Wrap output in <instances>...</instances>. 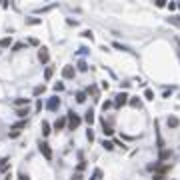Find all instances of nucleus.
<instances>
[{
	"mask_svg": "<svg viewBox=\"0 0 180 180\" xmlns=\"http://www.w3.org/2000/svg\"><path fill=\"white\" fill-rule=\"evenodd\" d=\"M76 70H78V72H88V62H86V60H78V62H76Z\"/></svg>",
	"mask_w": 180,
	"mask_h": 180,
	"instance_id": "obj_19",
	"label": "nucleus"
},
{
	"mask_svg": "<svg viewBox=\"0 0 180 180\" xmlns=\"http://www.w3.org/2000/svg\"><path fill=\"white\" fill-rule=\"evenodd\" d=\"M40 130H42V136H50V132H52V126H50V122L48 120H42V124H40Z\"/></svg>",
	"mask_w": 180,
	"mask_h": 180,
	"instance_id": "obj_14",
	"label": "nucleus"
},
{
	"mask_svg": "<svg viewBox=\"0 0 180 180\" xmlns=\"http://www.w3.org/2000/svg\"><path fill=\"white\" fill-rule=\"evenodd\" d=\"M38 60H40V64H48V62H50V52H48L46 46L38 48Z\"/></svg>",
	"mask_w": 180,
	"mask_h": 180,
	"instance_id": "obj_4",
	"label": "nucleus"
},
{
	"mask_svg": "<svg viewBox=\"0 0 180 180\" xmlns=\"http://www.w3.org/2000/svg\"><path fill=\"white\" fill-rule=\"evenodd\" d=\"M28 126V118L26 120H18V122H14L12 126H10V130H20V132H22V128H26Z\"/></svg>",
	"mask_w": 180,
	"mask_h": 180,
	"instance_id": "obj_16",
	"label": "nucleus"
},
{
	"mask_svg": "<svg viewBox=\"0 0 180 180\" xmlns=\"http://www.w3.org/2000/svg\"><path fill=\"white\" fill-rule=\"evenodd\" d=\"M82 120H84V122L92 128V124H94V110H92V108H88V110L84 112V118H82Z\"/></svg>",
	"mask_w": 180,
	"mask_h": 180,
	"instance_id": "obj_12",
	"label": "nucleus"
},
{
	"mask_svg": "<svg viewBox=\"0 0 180 180\" xmlns=\"http://www.w3.org/2000/svg\"><path fill=\"white\" fill-rule=\"evenodd\" d=\"M4 180H12V172H6V174H4Z\"/></svg>",
	"mask_w": 180,
	"mask_h": 180,
	"instance_id": "obj_48",
	"label": "nucleus"
},
{
	"mask_svg": "<svg viewBox=\"0 0 180 180\" xmlns=\"http://www.w3.org/2000/svg\"><path fill=\"white\" fill-rule=\"evenodd\" d=\"M52 76H54V66H48V68L44 70V80H46V82H50Z\"/></svg>",
	"mask_w": 180,
	"mask_h": 180,
	"instance_id": "obj_23",
	"label": "nucleus"
},
{
	"mask_svg": "<svg viewBox=\"0 0 180 180\" xmlns=\"http://www.w3.org/2000/svg\"><path fill=\"white\" fill-rule=\"evenodd\" d=\"M166 6H168V10H174V8H178V4L176 2H170V4H166Z\"/></svg>",
	"mask_w": 180,
	"mask_h": 180,
	"instance_id": "obj_44",
	"label": "nucleus"
},
{
	"mask_svg": "<svg viewBox=\"0 0 180 180\" xmlns=\"http://www.w3.org/2000/svg\"><path fill=\"white\" fill-rule=\"evenodd\" d=\"M168 24H172V26H176V28H180V16H168Z\"/></svg>",
	"mask_w": 180,
	"mask_h": 180,
	"instance_id": "obj_24",
	"label": "nucleus"
},
{
	"mask_svg": "<svg viewBox=\"0 0 180 180\" xmlns=\"http://www.w3.org/2000/svg\"><path fill=\"white\" fill-rule=\"evenodd\" d=\"M156 6H158V8H164V6H166V2H164V0H158Z\"/></svg>",
	"mask_w": 180,
	"mask_h": 180,
	"instance_id": "obj_45",
	"label": "nucleus"
},
{
	"mask_svg": "<svg viewBox=\"0 0 180 180\" xmlns=\"http://www.w3.org/2000/svg\"><path fill=\"white\" fill-rule=\"evenodd\" d=\"M66 120H68V130H76L80 124H82V116H78L74 110H68Z\"/></svg>",
	"mask_w": 180,
	"mask_h": 180,
	"instance_id": "obj_1",
	"label": "nucleus"
},
{
	"mask_svg": "<svg viewBox=\"0 0 180 180\" xmlns=\"http://www.w3.org/2000/svg\"><path fill=\"white\" fill-rule=\"evenodd\" d=\"M112 46L116 48V50H126V52L130 50V48H126V46H124V44H120V42H112Z\"/></svg>",
	"mask_w": 180,
	"mask_h": 180,
	"instance_id": "obj_35",
	"label": "nucleus"
},
{
	"mask_svg": "<svg viewBox=\"0 0 180 180\" xmlns=\"http://www.w3.org/2000/svg\"><path fill=\"white\" fill-rule=\"evenodd\" d=\"M172 170V164H162V162H156V168H154V174H160V176H166L168 172Z\"/></svg>",
	"mask_w": 180,
	"mask_h": 180,
	"instance_id": "obj_6",
	"label": "nucleus"
},
{
	"mask_svg": "<svg viewBox=\"0 0 180 180\" xmlns=\"http://www.w3.org/2000/svg\"><path fill=\"white\" fill-rule=\"evenodd\" d=\"M128 100H130V96L126 94V92H118L116 96H114V108H122V106H126L128 104Z\"/></svg>",
	"mask_w": 180,
	"mask_h": 180,
	"instance_id": "obj_3",
	"label": "nucleus"
},
{
	"mask_svg": "<svg viewBox=\"0 0 180 180\" xmlns=\"http://www.w3.org/2000/svg\"><path fill=\"white\" fill-rule=\"evenodd\" d=\"M26 44H28V46H36V48H40V40H38V38H34V36H30L28 40H26Z\"/></svg>",
	"mask_w": 180,
	"mask_h": 180,
	"instance_id": "obj_28",
	"label": "nucleus"
},
{
	"mask_svg": "<svg viewBox=\"0 0 180 180\" xmlns=\"http://www.w3.org/2000/svg\"><path fill=\"white\" fill-rule=\"evenodd\" d=\"M44 90H46V86L44 84H38V86H34V90H32V96H40V94H44Z\"/></svg>",
	"mask_w": 180,
	"mask_h": 180,
	"instance_id": "obj_22",
	"label": "nucleus"
},
{
	"mask_svg": "<svg viewBox=\"0 0 180 180\" xmlns=\"http://www.w3.org/2000/svg\"><path fill=\"white\" fill-rule=\"evenodd\" d=\"M112 106H114V102H112V100H106V102H102V110H104V112L108 110V108H112Z\"/></svg>",
	"mask_w": 180,
	"mask_h": 180,
	"instance_id": "obj_36",
	"label": "nucleus"
},
{
	"mask_svg": "<svg viewBox=\"0 0 180 180\" xmlns=\"http://www.w3.org/2000/svg\"><path fill=\"white\" fill-rule=\"evenodd\" d=\"M120 88H122V90L130 88V82H126V80H122V82H120Z\"/></svg>",
	"mask_w": 180,
	"mask_h": 180,
	"instance_id": "obj_40",
	"label": "nucleus"
},
{
	"mask_svg": "<svg viewBox=\"0 0 180 180\" xmlns=\"http://www.w3.org/2000/svg\"><path fill=\"white\" fill-rule=\"evenodd\" d=\"M82 170H86V160H82V162H78V164H76V172H82Z\"/></svg>",
	"mask_w": 180,
	"mask_h": 180,
	"instance_id": "obj_33",
	"label": "nucleus"
},
{
	"mask_svg": "<svg viewBox=\"0 0 180 180\" xmlns=\"http://www.w3.org/2000/svg\"><path fill=\"white\" fill-rule=\"evenodd\" d=\"M100 126H102V132H104V136H114V130L110 124H106V118H100Z\"/></svg>",
	"mask_w": 180,
	"mask_h": 180,
	"instance_id": "obj_10",
	"label": "nucleus"
},
{
	"mask_svg": "<svg viewBox=\"0 0 180 180\" xmlns=\"http://www.w3.org/2000/svg\"><path fill=\"white\" fill-rule=\"evenodd\" d=\"M174 156L172 148H162L160 152H158V162H164V160H170V158Z\"/></svg>",
	"mask_w": 180,
	"mask_h": 180,
	"instance_id": "obj_8",
	"label": "nucleus"
},
{
	"mask_svg": "<svg viewBox=\"0 0 180 180\" xmlns=\"http://www.w3.org/2000/svg\"><path fill=\"white\" fill-rule=\"evenodd\" d=\"M102 174H104V172H102L100 168H94V172H92V176H90L88 180H100V178H102Z\"/></svg>",
	"mask_w": 180,
	"mask_h": 180,
	"instance_id": "obj_27",
	"label": "nucleus"
},
{
	"mask_svg": "<svg viewBox=\"0 0 180 180\" xmlns=\"http://www.w3.org/2000/svg\"><path fill=\"white\" fill-rule=\"evenodd\" d=\"M20 134H22V132H20V130H10V132H8V138L16 140V138H20Z\"/></svg>",
	"mask_w": 180,
	"mask_h": 180,
	"instance_id": "obj_30",
	"label": "nucleus"
},
{
	"mask_svg": "<svg viewBox=\"0 0 180 180\" xmlns=\"http://www.w3.org/2000/svg\"><path fill=\"white\" fill-rule=\"evenodd\" d=\"M26 24H28V26H38V24H42V20H40V18H34V16H30V18H26Z\"/></svg>",
	"mask_w": 180,
	"mask_h": 180,
	"instance_id": "obj_25",
	"label": "nucleus"
},
{
	"mask_svg": "<svg viewBox=\"0 0 180 180\" xmlns=\"http://www.w3.org/2000/svg\"><path fill=\"white\" fill-rule=\"evenodd\" d=\"M54 126V130H64V128H68V120H66V116H60L56 122L52 124Z\"/></svg>",
	"mask_w": 180,
	"mask_h": 180,
	"instance_id": "obj_9",
	"label": "nucleus"
},
{
	"mask_svg": "<svg viewBox=\"0 0 180 180\" xmlns=\"http://www.w3.org/2000/svg\"><path fill=\"white\" fill-rule=\"evenodd\" d=\"M40 110H42V100L36 98V112H40Z\"/></svg>",
	"mask_w": 180,
	"mask_h": 180,
	"instance_id": "obj_41",
	"label": "nucleus"
},
{
	"mask_svg": "<svg viewBox=\"0 0 180 180\" xmlns=\"http://www.w3.org/2000/svg\"><path fill=\"white\" fill-rule=\"evenodd\" d=\"M178 8H180V2H178Z\"/></svg>",
	"mask_w": 180,
	"mask_h": 180,
	"instance_id": "obj_49",
	"label": "nucleus"
},
{
	"mask_svg": "<svg viewBox=\"0 0 180 180\" xmlns=\"http://www.w3.org/2000/svg\"><path fill=\"white\" fill-rule=\"evenodd\" d=\"M38 150H40V154L44 156V160H48V162H50L52 158H54V152H52L50 144H48L46 140H40V142H38Z\"/></svg>",
	"mask_w": 180,
	"mask_h": 180,
	"instance_id": "obj_2",
	"label": "nucleus"
},
{
	"mask_svg": "<svg viewBox=\"0 0 180 180\" xmlns=\"http://www.w3.org/2000/svg\"><path fill=\"white\" fill-rule=\"evenodd\" d=\"M10 46H12V36L0 38V48H10Z\"/></svg>",
	"mask_w": 180,
	"mask_h": 180,
	"instance_id": "obj_20",
	"label": "nucleus"
},
{
	"mask_svg": "<svg viewBox=\"0 0 180 180\" xmlns=\"http://www.w3.org/2000/svg\"><path fill=\"white\" fill-rule=\"evenodd\" d=\"M82 36H84V38H90V40L94 38V34H92V30H84V32H82Z\"/></svg>",
	"mask_w": 180,
	"mask_h": 180,
	"instance_id": "obj_38",
	"label": "nucleus"
},
{
	"mask_svg": "<svg viewBox=\"0 0 180 180\" xmlns=\"http://www.w3.org/2000/svg\"><path fill=\"white\" fill-rule=\"evenodd\" d=\"M30 100H32V98H16V100H14V106H16V108H26V106L30 104Z\"/></svg>",
	"mask_w": 180,
	"mask_h": 180,
	"instance_id": "obj_15",
	"label": "nucleus"
},
{
	"mask_svg": "<svg viewBox=\"0 0 180 180\" xmlns=\"http://www.w3.org/2000/svg\"><path fill=\"white\" fill-rule=\"evenodd\" d=\"M70 180H82V174H78V172H76V174H74V176L70 178Z\"/></svg>",
	"mask_w": 180,
	"mask_h": 180,
	"instance_id": "obj_46",
	"label": "nucleus"
},
{
	"mask_svg": "<svg viewBox=\"0 0 180 180\" xmlns=\"http://www.w3.org/2000/svg\"><path fill=\"white\" fill-rule=\"evenodd\" d=\"M76 76V68L72 66V64H66V66L62 68V78H66V80H72Z\"/></svg>",
	"mask_w": 180,
	"mask_h": 180,
	"instance_id": "obj_7",
	"label": "nucleus"
},
{
	"mask_svg": "<svg viewBox=\"0 0 180 180\" xmlns=\"http://www.w3.org/2000/svg\"><path fill=\"white\" fill-rule=\"evenodd\" d=\"M24 42H14L12 44V52H20V50H24Z\"/></svg>",
	"mask_w": 180,
	"mask_h": 180,
	"instance_id": "obj_29",
	"label": "nucleus"
},
{
	"mask_svg": "<svg viewBox=\"0 0 180 180\" xmlns=\"http://www.w3.org/2000/svg\"><path fill=\"white\" fill-rule=\"evenodd\" d=\"M102 148L108 150V152H112L114 150V142H112V140H102Z\"/></svg>",
	"mask_w": 180,
	"mask_h": 180,
	"instance_id": "obj_26",
	"label": "nucleus"
},
{
	"mask_svg": "<svg viewBox=\"0 0 180 180\" xmlns=\"http://www.w3.org/2000/svg\"><path fill=\"white\" fill-rule=\"evenodd\" d=\"M74 98H76V102H78V104H84V102H86V98H88V94H86L84 90H78V92L74 94Z\"/></svg>",
	"mask_w": 180,
	"mask_h": 180,
	"instance_id": "obj_18",
	"label": "nucleus"
},
{
	"mask_svg": "<svg viewBox=\"0 0 180 180\" xmlns=\"http://www.w3.org/2000/svg\"><path fill=\"white\" fill-rule=\"evenodd\" d=\"M18 180H30V176H28L26 172H20V174H18Z\"/></svg>",
	"mask_w": 180,
	"mask_h": 180,
	"instance_id": "obj_39",
	"label": "nucleus"
},
{
	"mask_svg": "<svg viewBox=\"0 0 180 180\" xmlns=\"http://www.w3.org/2000/svg\"><path fill=\"white\" fill-rule=\"evenodd\" d=\"M52 88H54V92H62L64 90V82H54Z\"/></svg>",
	"mask_w": 180,
	"mask_h": 180,
	"instance_id": "obj_34",
	"label": "nucleus"
},
{
	"mask_svg": "<svg viewBox=\"0 0 180 180\" xmlns=\"http://www.w3.org/2000/svg\"><path fill=\"white\" fill-rule=\"evenodd\" d=\"M152 180H166V176H160V174H152Z\"/></svg>",
	"mask_w": 180,
	"mask_h": 180,
	"instance_id": "obj_43",
	"label": "nucleus"
},
{
	"mask_svg": "<svg viewBox=\"0 0 180 180\" xmlns=\"http://www.w3.org/2000/svg\"><path fill=\"white\" fill-rule=\"evenodd\" d=\"M60 104H62V100H60L58 96H52V98H48V102H46V108L50 112H56L58 108H60Z\"/></svg>",
	"mask_w": 180,
	"mask_h": 180,
	"instance_id": "obj_5",
	"label": "nucleus"
},
{
	"mask_svg": "<svg viewBox=\"0 0 180 180\" xmlns=\"http://www.w3.org/2000/svg\"><path fill=\"white\" fill-rule=\"evenodd\" d=\"M166 124H168V128H172V130H174V128H178V126H180V118H178V116H174V114H170V116L166 118Z\"/></svg>",
	"mask_w": 180,
	"mask_h": 180,
	"instance_id": "obj_11",
	"label": "nucleus"
},
{
	"mask_svg": "<svg viewBox=\"0 0 180 180\" xmlns=\"http://www.w3.org/2000/svg\"><path fill=\"white\" fill-rule=\"evenodd\" d=\"M30 114V110H28V106L26 108H16V116L18 118H22V120H26V116Z\"/></svg>",
	"mask_w": 180,
	"mask_h": 180,
	"instance_id": "obj_21",
	"label": "nucleus"
},
{
	"mask_svg": "<svg viewBox=\"0 0 180 180\" xmlns=\"http://www.w3.org/2000/svg\"><path fill=\"white\" fill-rule=\"evenodd\" d=\"M68 24H70V26H76V24H78V20H72V18H68Z\"/></svg>",
	"mask_w": 180,
	"mask_h": 180,
	"instance_id": "obj_47",
	"label": "nucleus"
},
{
	"mask_svg": "<svg viewBox=\"0 0 180 180\" xmlns=\"http://www.w3.org/2000/svg\"><path fill=\"white\" fill-rule=\"evenodd\" d=\"M128 104H130V106H132V108H138V110H140V108H142V100H140V98H138V96H130V100H128Z\"/></svg>",
	"mask_w": 180,
	"mask_h": 180,
	"instance_id": "obj_17",
	"label": "nucleus"
},
{
	"mask_svg": "<svg viewBox=\"0 0 180 180\" xmlns=\"http://www.w3.org/2000/svg\"><path fill=\"white\" fill-rule=\"evenodd\" d=\"M116 146H120L122 150H126V144H124L122 140H114V148H116Z\"/></svg>",
	"mask_w": 180,
	"mask_h": 180,
	"instance_id": "obj_37",
	"label": "nucleus"
},
{
	"mask_svg": "<svg viewBox=\"0 0 180 180\" xmlns=\"http://www.w3.org/2000/svg\"><path fill=\"white\" fill-rule=\"evenodd\" d=\"M86 138H88V142H94V130H92L88 126V130H86Z\"/></svg>",
	"mask_w": 180,
	"mask_h": 180,
	"instance_id": "obj_31",
	"label": "nucleus"
},
{
	"mask_svg": "<svg viewBox=\"0 0 180 180\" xmlns=\"http://www.w3.org/2000/svg\"><path fill=\"white\" fill-rule=\"evenodd\" d=\"M90 50H88V48H86V46H80L78 48V54H88Z\"/></svg>",
	"mask_w": 180,
	"mask_h": 180,
	"instance_id": "obj_42",
	"label": "nucleus"
},
{
	"mask_svg": "<svg viewBox=\"0 0 180 180\" xmlns=\"http://www.w3.org/2000/svg\"><path fill=\"white\" fill-rule=\"evenodd\" d=\"M144 98H146V100H154V92H152L150 88H146L144 90Z\"/></svg>",
	"mask_w": 180,
	"mask_h": 180,
	"instance_id": "obj_32",
	"label": "nucleus"
},
{
	"mask_svg": "<svg viewBox=\"0 0 180 180\" xmlns=\"http://www.w3.org/2000/svg\"><path fill=\"white\" fill-rule=\"evenodd\" d=\"M8 170H10V156L0 158V172H4V174H6Z\"/></svg>",
	"mask_w": 180,
	"mask_h": 180,
	"instance_id": "obj_13",
	"label": "nucleus"
}]
</instances>
